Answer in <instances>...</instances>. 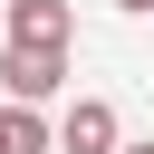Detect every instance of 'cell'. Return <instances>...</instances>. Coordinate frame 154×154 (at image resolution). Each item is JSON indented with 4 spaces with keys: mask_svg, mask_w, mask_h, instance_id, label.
<instances>
[{
    "mask_svg": "<svg viewBox=\"0 0 154 154\" xmlns=\"http://www.w3.org/2000/svg\"><path fill=\"white\" fill-rule=\"evenodd\" d=\"M67 38H77L67 0H10V48H67Z\"/></svg>",
    "mask_w": 154,
    "mask_h": 154,
    "instance_id": "obj_1",
    "label": "cell"
},
{
    "mask_svg": "<svg viewBox=\"0 0 154 154\" xmlns=\"http://www.w3.org/2000/svg\"><path fill=\"white\" fill-rule=\"evenodd\" d=\"M0 77H10V96H19V106H38V96H58L67 48H10V58H0Z\"/></svg>",
    "mask_w": 154,
    "mask_h": 154,
    "instance_id": "obj_2",
    "label": "cell"
},
{
    "mask_svg": "<svg viewBox=\"0 0 154 154\" xmlns=\"http://www.w3.org/2000/svg\"><path fill=\"white\" fill-rule=\"evenodd\" d=\"M58 154H116V106L106 96H77L58 116Z\"/></svg>",
    "mask_w": 154,
    "mask_h": 154,
    "instance_id": "obj_3",
    "label": "cell"
},
{
    "mask_svg": "<svg viewBox=\"0 0 154 154\" xmlns=\"http://www.w3.org/2000/svg\"><path fill=\"white\" fill-rule=\"evenodd\" d=\"M0 154H58V125H48L38 106L10 96V106H0Z\"/></svg>",
    "mask_w": 154,
    "mask_h": 154,
    "instance_id": "obj_4",
    "label": "cell"
},
{
    "mask_svg": "<svg viewBox=\"0 0 154 154\" xmlns=\"http://www.w3.org/2000/svg\"><path fill=\"white\" fill-rule=\"evenodd\" d=\"M116 154H154V144H116Z\"/></svg>",
    "mask_w": 154,
    "mask_h": 154,
    "instance_id": "obj_5",
    "label": "cell"
},
{
    "mask_svg": "<svg viewBox=\"0 0 154 154\" xmlns=\"http://www.w3.org/2000/svg\"><path fill=\"white\" fill-rule=\"evenodd\" d=\"M116 10H154V0H116Z\"/></svg>",
    "mask_w": 154,
    "mask_h": 154,
    "instance_id": "obj_6",
    "label": "cell"
}]
</instances>
